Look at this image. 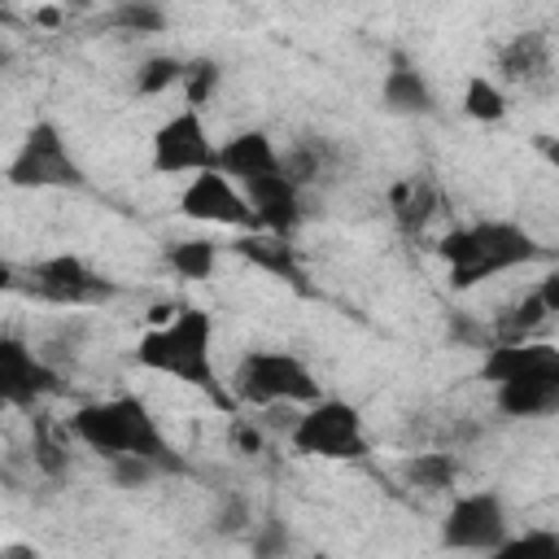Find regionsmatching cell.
<instances>
[{
	"label": "cell",
	"mask_w": 559,
	"mask_h": 559,
	"mask_svg": "<svg viewBox=\"0 0 559 559\" xmlns=\"http://www.w3.org/2000/svg\"><path fill=\"white\" fill-rule=\"evenodd\" d=\"M498 411L511 419H537V415H555L559 411V358L533 362L507 380H498L493 393Z\"/></svg>",
	"instance_id": "obj_12"
},
{
	"label": "cell",
	"mask_w": 559,
	"mask_h": 559,
	"mask_svg": "<svg viewBox=\"0 0 559 559\" xmlns=\"http://www.w3.org/2000/svg\"><path fill=\"white\" fill-rule=\"evenodd\" d=\"M231 445L245 450V454H258L262 450V432L249 419H231Z\"/></svg>",
	"instance_id": "obj_31"
},
{
	"label": "cell",
	"mask_w": 559,
	"mask_h": 559,
	"mask_svg": "<svg viewBox=\"0 0 559 559\" xmlns=\"http://www.w3.org/2000/svg\"><path fill=\"white\" fill-rule=\"evenodd\" d=\"M166 266L183 280H205L214 266H218V245L205 240V236H192V240H175L166 245Z\"/></svg>",
	"instance_id": "obj_21"
},
{
	"label": "cell",
	"mask_w": 559,
	"mask_h": 559,
	"mask_svg": "<svg viewBox=\"0 0 559 559\" xmlns=\"http://www.w3.org/2000/svg\"><path fill=\"white\" fill-rule=\"evenodd\" d=\"M498 66H502V74L507 79H524V83H537L546 70H550V39L542 35V31H524V35H515L507 48H502V57H498Z\"/></svg>",
	"instance_id": "obj_17"
},
{
	"label": "cell",
	"mask_w": 559,
	"mask_h": 559,
	"mask_svg": "<svg viewBox=\"0 0 559 559\" xmlns=\"http://www.w3.org/2000/svg\"><path fill=\"white\" fill-rule=\"evenodd\" d=\"M550 319V310H546V301H542V293H528L507 319H498V332H502V341H524L537 323H546Z\"/></svg>",
	"instance_id": "obj_27"
},
{
	"label": "cell",
	"mask_w": 559,
	"mask_h": 559,
	"mask_svg": "<svg viewBox=\"0 0 559 559\" xmlns=\"http://www.w3.org/2000/svg\"><path fill=\"white\" fill-rule=\"evenodd\" d=\"M52 389L57 371L22 336H0V406H31Z\"/></svg>",
	"instance_id": "obj_11"
},
{
	"label": "cell",
	"mask_w": 559,
	"mask_h": 559,
	"mask_svg": "<svg viewBox=\"0 0 559 559\" xmlns=\"http://www.w3.org/2000/svg\"><path fill=\"white\" fill-rule=\"evenodd\" d=\"M249 524H253V507H249V498H245V493H223L218 515H214V528H218L223 537H236V533H245Z\"/></svg>",
	"instance_id": "obj_29"
},
{
	"label": "cell",
	"mask_w": 559,
	"mask_h": 559,
	"mask_svg": "<svg viewBox=\"0 0 559 559\" xmlns=\"http://www.w3.org/2000/svg\"><path fill=\"white\" fill-rule=\"evenodd\" d=\"M511 520H507V502L493 489H476L454 498V507L441 520V546L445 550H476V555H498V546L507 542Z\"/></svg>",
	"instance_id": "obj_7"
},
{
	"label": "cell",
	"mask_w": 559,
	"mask_h": 559,
	"mask_svg": "<svg viewBox=\"0 0 559 559\" xmlns=\"http://www.w3.org/2000/svg\"><path fill=\"white\" fill-rule=\"evenodd\" d=\"M288 441H293L297 454L332 459V463H354V459H367L371 454L362 411L354 402H341V397H314V402H306L301 415L293 419Z\"/></svg>",
	"instance_id": "obj_5"
},
{
	"label": "cell",
	"mask_w": 559,
	"mask_h": 559,
	"mask_svg": "<svg viewBox=\"0 0 559 559\" xmlns=\"http://www.w3.org/2000/svg\"><path fill=\"white\" fill-rule=\"evenodd\" d=\"M179 74H183V61L179 57H148L135 74V92L140 96H162L170 87H179Z\"/></svg>",
	"instance_id": "obj_26"
},
{
	"label": "cell",
	"mask_w": 559,
	"mask_h": 559,
	"mask_svg": "<svg viewBox=\"0 0 559 559\" xmlns=\"http://www.w3.org/2000/svg\"><path fill=\"white\" fill-rule=\"evenodd\" d=\"M31 284L39 297L57 301V306H92V301H105L114 288L74 253H52V258H39L31 266Z\"/></svg>",
	"instance_id": "obj_10"
},
{
	"label": "cell",
	"mask_w": 559,
	"mask_h": 559,
	"mask_svg": "<svg viewBox=\"0 0 559 559\" xmlns=\"http://www.w3.org/2000/svg\"><path fill=\"white\" fill-rule=\"evenodd\" d=\"M284 240H288V236L253 231V236L240 240V253H245L249 262H258L262 271H271V275H280V280H288V284L301 288V266H297V258H293V249H288Z\"/></svg>",
	"instance_id": "obj_20"
},
{
	"label": "cell",
	"mask_w": 559,
	"mask_h": 559,
	"mask_svg": "<svg viewBox=\"0 0 559 559\" xmlns=\"http://www.w3.org/2000/svg\"><path fill=\"white\" fill-rule=\"evenodd\" d=\"M35 22H44V26H57V22H61V13H57V9H39V13H35Z\"/></svg>",
	"instance_id": "obj_34"
},
{
	"label": "cell",
	"mask_w": 559,
	"mask_h": 559,
	"mask_svg": "<svg viewBox=\"0 0 559 559\" xmlns=\"http://www.w3.org/2000/svg\"><path fill=\"white\" fill-rule=\"evenodd\" d=\"M546 358H559V349L546 345V341H498V345H489V354L480 362V376L489 384H498V380H507V376H515L533 362H546Z\"/></svg>",
	"instance_id": "obj_16"
},
{
	"label": "cell",
	"mask_w": 559,
	"mask_h": 559,
	"mask_svg": "<svg viewBox=\"0 0 559 559\" xmlns=\"http://www.w3.org/2000/svg\"><path fill=\"white\" fill-rule=\"evenodd\" d=\"M437 205H441V197L428 179H402V183L389 188V210H393L402 231H419L437 214Z\"/></svg>",
	"instance_id": "obj_19"
},
{
	"label": "cell",
	"mask_w": 559,
	"mask_h": 559,
	"mask_svg": "<svg viewBox=\"0 0 559 559\" xmlns=\"http://www.w3.org/2000/svg\"><path fill=\"white\" fill-rule=\"evenodd\" d=\"M135 362L162 376H175L214 397V406H231V389H223L214 371V319L201 306H175L170 319L153 323L135 341Z\"/></svg>",
	"instance_id": "obj_1"
},
{
	"label": "cell",
	"mask_w": 559,
	"mask_h": 559,
	"mask_svg": "<svg viewBox=\"0 0 559 559\" xmlns=\"http://www.w3.org/2000/svg\"><path fill=\"white\" fill-rule=\"evenodd\" d=\"M70 428L74 437L96 450L100 459H114V454H144L153 459L162 472H179L183 463L170 454L148 402H140L135 393H118V397H100V402H87L70 415Z\"/></svg>",
	"instance_id": "obj_2"
},
{
	"label": "cell",
	"mask_w": 559,
	"mask_h": 559,
	"mask_svg": "<svg viewBox=\"0 0 559 559\" xmlns=\"http://www.w3.org/2000/svg\"><path fill=\"white\" fill-rule=\"evenodd\" d=\"M4 179L13 188H35L39 192V188H83L87 175H83L79 157L70 153L61 127L48 122V118H39L17 140V148H13L9 166H4Z\"/></svg>",
	"instance_id": "obj_6"
},
{
	"label": "cell",
	"mask_w": 559,
	"mask_h": 559,
	"mask_svg": "<svg viewBox=\"0 0 559 559\" xmlns=\"http://www.w3.org/2000/svg\"><path fill=\"white\" fill-rule=\"evenodd\" d=\"M463 114L476 122H502L507 118V92L489 74H472L463 83Z\"/></svg>",
	"instance_id": "obj_22"
},
{
	"label": "cell",
	"mask_w": 559,
	"mask_h": 559,
	"mask_svg": "<svg viewBox=\"0 0 559 559\" xmlns=\"http://www.w3.org/2000/svg\"><path fill=\"white\" fill-rule=\"evenodd\" d=\"M109 26H118L127 35H157V31H166V9L157 0H122L109 13Z\"/></svg>",
	"instance_id": "obj_25"
},
{
	"label": "cell",
	"mask_w": 559,
	"mask_h": 559,
	"mask_svg": "<svg viewBox=\"0 0 559 559\" xmlns=\"http://www.w3.org/2000/svg\"><path fill=\"white\" fill-rule=\"evenodd\" d=\"M275 550H288V528L284 524H266L262 537H253V555H275Z\"/></svg>",
	"instance_id": "obj_32"
},
{
	"label": "cell",
	"mask_w": 559,
	"mask_h": 559,
	"mask_svg": "<svg viewBox=\"0 0 559 559\" xmlns=\"http://www.w3.org/2000/svg\"><path fill=\"white\" fill-rule=\"evenodd\" d=\"M437 253L450 266V288H476L489 275H502L511 266L542 258V245L533 240V231H524L511 218H485V223L450 227Z\"/></svg>",
	"instance_id": "obj_3"
},
{
	"label": "cell",
	"mask_w": 559,
	"mask_h": 559,
	"mask_svg": "<svg viewBox=\"0 0 559 559\" xmlns=\"http://www.w3.org/2000/svg\"><path fill=\"white\" fill-rule=\"evenodd\" d=\"M218 166V144L210 140L201 109H179L153 131V170L157 175H197Z\"/></svg>",
	"instance_id": "obj_8"
},
{
	"label": "cell",
	"mask_w": 559,
	"mask_h": 559,
	"mask_svg": "<svg viewBox=\"0 0 559 559\" xmlns=\"http://www.w3.org/2000/svg\"><path fill=\"white\" fill-rule=\"evenodd\" d=\"M66 4H79V9H87V4H92V0H66Z\"/></svg>",
	"instance_id": "obj_36"
},
{
	"label": "cell",
	"mask_w": 559,
	"mask_h": 559,
	"mask_svg": "<svg viewBox=\"0 0 559 559\" xmlns=\"http://www.w3.org/2000/svg\"><path fill=\"white\" fill-rule=\"evenodd\" d=\"M498 555H559V533L555 528H528L524 537H511L498 546Z\"/></svg>",
	"instance_id": "obj_30"
},
{
	"label": "cell",
	"mask_w": 559,
	"mask_h": 559,
	"mask_svg": "<svg viewBox=\"0 0 559 559\" xmlns=\"http://www.w3.org/2000/svg\"><path fill=\"white\" fill-rule=\"evenodd\" d=\"M218 83H223V70H218V61H210V57L183 61V74H179V92H183L188 109H201V105H210V96L218 92Z\"/></svg>",
	"instance_id": "obj_24"
},
{
	"label": "cell",
	"mask_w": 559,
	"mask_h": 559,
	"mask_svg": "<svg viewBox=\"0 0 559 559\" xmlns=\"http://www.w3.org/2000/svg\"><path fill=\"white\" fill-rule=\"evenodd\" d=\"M105 463H109V476H114L118 489H140V485H148V480L162 476V467L153 459H144V454H114Z\"/></svg>",
	"instance_id": "obj_28"
},
{
	"label": "cell",
	"mask_w": 559,
	"mask_h": 559,
	"mask_svg": "<svg viewBox=\"0 0 559 559\" xmlns=\"http://www.w3.org/2000/svg\"><path fill=\"white\" fill-rule=\"evenodd\" d=\"M380 105L397 118H428V114H437V92L415 66L397 61L380 83Z\"/></svg>",
	"instance_id": "obj_15"
},
{
	"label": "cell",
	"mask_w": 559,
	"mask_h": 559,
	"mask_svg": "<svg viewBox=\"0 0 559 559\" xmlns=\"http://www.w3.org/2000/svg\"><path fill=\"white\" fill-rule=\"evenodd\" d=\"M537 293H542L546 310H550V314H559V271H550V275L542 280V288H537Z\"/></svg>",
	"instance_id": "obj_33"
},
{
	"label": "cell",
	"mask_w": 559,
	"mask_h": 559,
	"mask_svg": "<svg viewBox=\"0 0 559 559\" xmlns=\"http://www.w3.org/2000/svg\"><path fill=\"white\" fill-rule=\"evenodd\" d=\"M332 162H336V153H332L328 140H297L280 153V175L306 192L314 179H323L332 170Z\"/></svg>",
	"instance_id": "obj_18"
},
{
	"label": "cell",
	"mask_w": 559,
	"mask_h": 559,
	"mask_svg": "<svg viewBox=\"0 0 559 559\" xmlns=\"http://www.w3.org/2000/svg\"><path fill=\"white\" fill-rule=\"evenodd\" d=\"M240 192H245V201H249V210H253V218H258V231L288 236V231L301 223V214H306V210H301V188L288 183L280 170L240 183Z\"/></svg>",
	"instance_id": "obj_13"
},
{
	"label": "cell",
	"mask_w": 559,
	"mask_h": 559,
	"mask_svg": "<svg viewBox=\"0 0 559 559\" xmlns=\"http://www.w3.org/2000/svg\"><path fill=\"white\" fill-rule=\"evenodd\" d=\"M0 284H9V266H4V258H0Z\"/></svg>",
	"instance_id": "obj_35"
},
{
	"label": "cell",
	"mask_w": 559,
	"mask_h": 559,
	"mask_svg": "<svg viewBox=\"0 0 559 559\" xmlns=\"http://www.w3.org/2000/svg\"><path fill=\"white\" fill-rule=\"evenodd\" d=\"M179 214L192 223H210V227H231V231H258V218L245 201V192L214 166V170H197L188 179V188L179 192Z\"/></svg>",
	"instance_id": "obj_9"
},
{
	"label": "cell",
	"mask_w": 559,
	"mask_h": 559,
	"mask_svg": "<svg viewBox=\"0 0 559 559\" xmlns=\"http://www.w3.org/2000/svg\"><path fill=\"white\" fill-rule=\"evenodd\" d=\"M218 170L240 188L258 175H271L280 170V148L271 144L266 131H236L231 140L218 144Z\"/></svg>",
	"instance_id": "obj_14"
},
{
	"label": "cell",
	"mask_w": 559,
	"mask_h": 559,
	"mask_svg": "<svg viewBox=\"0 0 559 559\" xmlns=\"http://www.w3.org/2000/svg\"><path fill=\"white\" fill-rule=\"evenodd\" d=\"M402 476L415 485V489H450L459 480V463L441 450H428V454H411L402 463Z\"/></svg>",
	"instance_id": "obj_23"
},
{
	"label": "cell",
	"mask_w": 559,
	"mask_h": 559,
	"mask_svg": "<svg viewBox=\"0 0 559 559\" xmlns=\"http://www.w3.org/2000/svg\"><path fill=\"white\" fill-rule=\"evenodd\" d=\"M323 397L314 371L288 349H249L231 367V402L249 406H306Z\"/></svg>",
	"instance_id": "obj_4"
}]
</instances>
